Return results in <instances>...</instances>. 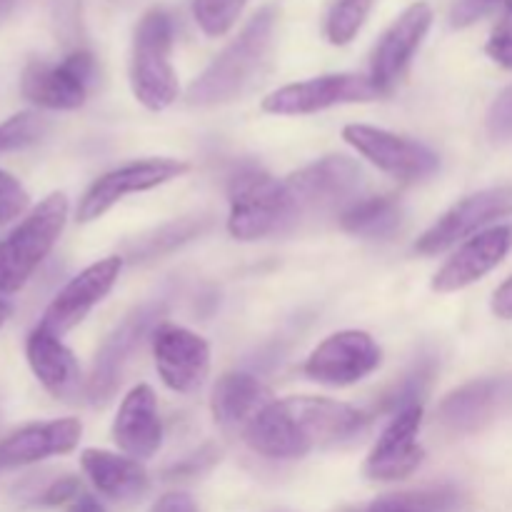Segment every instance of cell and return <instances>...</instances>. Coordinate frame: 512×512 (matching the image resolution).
I'll list each match as a JSON object with an SVG mask.
<instances>
[{"instance_id":"cell-1","label":"cell","mask_w":512,"mask_h":512,"mask_svg":"<svg viewBox=\"0 0 512 512\" xmlns=\"http://www.w3.org/2000/svg\"><path fill=\"white\" fill-rule=\"evenodd\" d=\"M365 418L353 405L328 398L273 400L243 430L250 450L263 458L298 460L320 448L350 440L363 430Z\"/></svg>"},{"instance_id":"cell-2","label":"cell","mask_w":512,"mask_h":512,"mask_svg":"<svg viewBox=\"0 0 512 512\" xmlns=\"http://www.w3.org/2000/svg\"><path fill=\"white\" fill-rule=\"evenodd\" d=\"M275 25H278V8L263 5L240 30L238 38L228 48H223V53L215 55L213 63L190 83L188 95H185L188 105L213 108V105L240 98L268 63Z\"/></svg>"},{"instance_id":"cell-3","label":"cell","mask_w":512,"mask_h":512,"mask_svg":"<svg viewBox=\"0 0 512 512\" xmlns=\"http://www.w3.org/2000/svg\"><path fill=\"white\" fill-rule=\"evenodd\" d=\"M228 230L235 240H263L298 223V210L285 180L273 178L255 165L235 170L228 185Z\"/></svg>"},{"instance_id":"cell-4","label":"cell","mask_w":512,"mask_h":512,"mask_svg":"<svg viewBox=\"0 0 512 512\" xmlns=\"http://www.w3.org/2000/svg\"><path fill=\"white\" fill-rule=\"evenodd\" d=\"M68 213V198L50 193L0 240V293H18L33 278L63 235Z\"/></svg>"},{"instance_id":"cell-5","label":"cell","mask_w":512,"mask_h":512,"mask_svg":"<svg viewBox=\"0 0 512 512\" xmlns=\"http://www.w3.org/2000/svg\"><path fill=\"white\" fill-rule=\"evenodd\" d=\"M170 53L173 20L165 10H148L135 28L130 53V88L143 108L165 110L178 100L180 85Z\"/></svg>"},{"instance_id":"cell-6","label":"cell","mask_w":512,"mask_h":512,"mask_svg":"<svg viewBox=\"0 0 512 512\" xmlns=\"http://www.w3.org/2000/svg\"><path fill=\"white\" fill-rule=\"evenodd\" d=\"M160 315H163V305H140L133 313L125 315L123 323L103 340V345L95 353L88 380H85V398L90 403L105 405L113 398L115 390L123 383V375L133 355L138 353L143 340L150 338L160 325Z\"/></svg>"},{"instance_id":"cell-7","label":"cell","mask_w":512,"mask_h":512,"mask_svg":"<svg viewBox=\"0 0 512 512\" xmlns=\"http://www.w3.org/2000/svg\"><path fill=\"white\" fill-rule=\"evenodd\" d=\"M343 140L385 175L403 183H418L438 173L440 158L428 145L385 128L350 123L343 128Z\"/></svg>"},{"instance_id":"cell-8","label":"cell","mask_w":512,"mask_h":512,"mask_svg":"<svg viewBox=\"0 0 512 512\" xmlns=\"http://www.w3.org/2000/svg\"><path fill=\"white\" fill-rule=\"evenodd\" d=\"M363 185V168L345 155H328L285 178L298 218L348 208Z\"/></svg>"},{"instance_id":"cell-9","label":"cell","mask_w":512,"mask_h":512,"mask_svg":"<svg viewBox=\"0 0 512 512\" xmlns=\"http://www.w3.org/2000/svg\"><path fill=\"white\" fill-rule=\"evenodd\" d=\"M95 58L88 50H73L60 63L33 60L25 65L20 93L45 110H78L95 83Z\"/></svg>"},{"instance_id":"cell-10","label":"cell","mask_w":512,"mask_h":512,"mask_svg":"<svg viewBox=\"0 0 512 512\" xmlns=\"http://www.w3.org/2000/svg\"><path fill=\"white\" fill-rule=\"evenodd\" d=\"M512 215V188L500 185V188L480 190V193L468 195L460 203H455L448 213L440 215L428 230L418 238L415 250L420 255H440L445 250L463 245L465 240L475 238L478 233L488 230L495 220Z\"/></svg>"},{"instance_id":"cell-11","label":"cell","mask_w":512,"mask_h":512,"mask_svg":"<svg viewBox=\"0 0 512 512\" xmlns=\"http://www.w3.org/2000/svg\"><path fill=\"white\" fill-rule=\"evenodd\" d=\"M378 98L380 90L375 88L370 75L333 73L273 90L263 100V110L270 115H313L338 105L370 103Z\"/></svg>"},{"instance_id":"cell-12","label":"cell","mask_w":512,"mask_h":512,"mask_svg":"<svg viewBox=\"0 0 512 512\" xmlns=\"http://www.w3.org/2000/svg\"><path fill=\"white\" fill-rule=\"evenodd\" d=\"M185 173H188V163L173 158H145L120 165V168L100 175L85 190L78 210H75V218H78V223H93V220L103 218L113 205H118L125 195L145 193V190L170 183Z\"/></svg>"},{"instance_id":"cell-13","label":"cell","mask_w":512,"mask_h":512,"mask_svg":"<svg viewBox=\"0 0 512 512\" xmlns=\"http://www.w3.org/2000/svg\"><path fill=\"white\" fill-rule=\"evenodd\" d=\"M383 353L365 330H340L325 338L305 360V375L328 388H348L378 370Z\"/></svg>"},{"instance_id":"cell-14","label":"cell","mask_w":512,"mask_h":512,"mask_svg":"<svg viewBox=\"0 0 512 512\" xmlns=\"http://www.w3.org/2000/svg\"><path fill=\"white\" fill-rule=\"evenodd\" d=\"M155 370L173 393H198L210 375V345L203 335L175 323H160L150 335Z\"/></svg>"},{"instance_id":"cell-15","label":"cell","mask_w":512,"mask_h":512,"mask_svg":"<svg viewBox=\"0 0 512 512\" xmlns=\"http://www.w3.org/2000/svg\"><path fill=\"white\" fill-rule=\"evenodd\" d=\"M420 428H423V405L415 403L395 410L378 443L365 458V478L375 483H398L410 478L425 458V450L418 440Z\"/></svg>"},{"instance_id":"cell-16","label":"cell","mask_w":512,"mask_h":512,"mask_svg":"<svg viewBox=\"0 0 512 512\" xmlns=\"http://www.w3.org/2000/svg\"><path fill=\"white\" fill-rule=\"evenodd\" d=\"M120 270H123V258H120V255H108V258L98 260V263L80 270V273L75 275V278H70L68 283L63 285V290L50 300L40 325L55 335H63L68 333V330H73L75 325L83 323V320L88 318L90 310H93L95 305L103 303L105 295L115 288V283H118L120 278Z\"/></svg>"},{"instance_id":"cell-17","label":"cell","mask_w":512,"mask_h":512,"mask_svg":"<svg viewBox=\"0 0 512 512\" xmlns=\"http://www.w3.org/2000/svg\"><path fill=\"white\" fill-rule=\"evenodd\" d=\"M430 25H433V8L425 0H420V3L410 5L385 30L380 43L375 45L373 58H370V80L380 90V95L393 93V88L400 83L418 48L423 45Z\"/></svg>"},{"instance_id":"cell-18","label":"cell","mask_w":512,"mask_h":512,"mask_svg":"<svg viewBox=\"0 0 512 512\" xmlns=\"http://www.w3.org/2000/svg\"><path fill=\"white\" fill-rule=\"evenodd\" d=\"M512 250V225H498L478 233L475 238L458 245L453 255L435 273L433 290L458 293L493 273Z\"/></svg>"},{"instance_id":"cell-19","label":"cell","mask_w":512,"mask_h":512,"mask_svg":"<svg viewBox=\"0 0 512 512\" xmlns=\"http://www.w3.org/2000/svg\"><path fill=\"white\" fill-rule=\"evenodd\" d=\"M512 405V378H483L453 390L440 403L438 418L453 433H475Z\"/></svg>"},{"instance_id":"cell-20","label":"cell","mask_w":512,"mask_h":512,"mask_svg":"<svg viewBox=\"0 0 512 512\" xmlns=\"http://www.w3.org/2000/svg\"><path fill=\"white\" fill-rule=\"evenodd\" d=\"M113 440L123 455L150 460L163 445V418L150 385H135L120 403L113 420Z\"/></svg>"},{"instance_id":"cell-21","label":"cell","mask_w":512,"mask_h":512,"mask_svg":"<svg viewBox=\"0 0 512 512\" xmlns=\"http://www.w3.org/2000/svg\"><path fill=\"white\" fill-rule=\"evenodd\" d=\"M83 435L78 418H60L33 423L0 440V468H23L55 455L73 453Z\"/></svg>"},{"instance_id":"cell-22","label":"cell","mask_w":512,"mask_h":512,"mask_svg":"<svg viewBox=\"0 0 512 512\" xmlns=\"http://www.w3.org/2000/svg\"><path fill=\"white\" fill-rule=\"evenodd\" d=\"M25 358L38 383L48 390L53 398L73 400L80 393L83 375H80L78 358L68 345H63L60 335L50 333L48 328L38 325L28 335L25 343Z\"/></svg>"},{"instance_id":"cell-23","label":"cell","mask_w":512,"mask_h":512,"mask_svg":"<svg viewBox=\"0 0 512 512\" xmlns=\"http://www.w3.org/2000/svg\"><path fill=\"white\" fill-rule=\"evenodd\" d=\"M80 468L88 475L93 488L115 503H135L150 488L148 473L140 460L128 458V455L88 448L80 455Z\"/></svg>"},{"instance_id":"cell-24","label":"cell","mask_w":512,"mask_h":512,"mask_svg":"<svg viewBox=\"0 0 512 512\" xmlns=\"http://www.w3.org/2000/svg\"><path fill=\"white\" fill-rule=\"evenodd\" d=\"M268 403H273L268 385L248 373L223 375L210 395V410H213L215 423L220 428L240 430V433L258 418V413Z\"/></svg>"},{"instance_id":"cell-25","label":"cell","mask_w":512,"mask_h":512,"mask_svg":"<svg viewBox=\"0 0 512 512\" xmlns=\"http://www.w3.org/2000/svg\"><path fill=\"white\" fill-rule=\"evenodd\" d=\"M403 223V205L393 195H373L355 200L340 213V228L368 240L390 238Z\"/></svg>"},{"instance_id":"cell-26","label":"cell","mask_w":512,"mask_h":512,"mask_svg":"<svg viewBox=\"0 0 512 512\" xmlns=\"http://www.w3.org/2000/svg\"><path fill=\"white\" fill-rule=\"evenodd\" d=\"M458 495L453 490H415V493L383 495L365 512H450Z\"/></svg>"},{"instance_id":"cell-27","label":"cell","mask_w":512,"mask_h":512,"mask_svg":"<svg viewBox=\"0 0 512 512\" xmlns=\"http://www.w3.org/2000/svg\"><path fill=\"white\" fill-rule=\"evenodd\" d=\"M375 0H338L325 20V38L333 45H348L368 20Z\"/></svg>"},{"instance_id":"cell-28","label":"cell","mask_w":512,"mask_h":512,"mask_svg":"<svg viewBox=\"0 0 512 512\" xmlns=\"http://www.w3.org/2000/svg\"><path fill=\"white\" fill-rule=\"evenodd\" d=\"M48 128L50 123L45 115L33 113V110L15 113L13 118L0 123V153H13V150H23L40 143Z\"/></svg>"},{"instance_id":"cell-29","label":"cell","mask_w":512,"mask_h":512,"mask_svg":"<svg viewBox=\"0 0 512 512\" xmlns=\"http://www.w3.org/2000/svg\"><path fill=\"white\" fill-rule=\"evenodd\" d=\"M250 0H195L193 15L205 35L220 38L238 23L240 13Z\"/></svg>"},{"instance_id":"cell-30","label":"cell","mask_w":512,"mask_h":512,"mask_svg":"<svg viewBox=\"0 0 512 512\" xmlns=\"http://www.w3.org/2000/svg\"><path fill=\"white\" fill-rule=\"evenodd\" d=\"M485 128H488V135L495 143H508V140H512V85H508L493 100L488 118H485Z\"/></svg>"},{"instance_id":"cell-31","label":"cell","mask_w":512,"mask_h":512,"mask_svg":"<svg viewBox=\"0 0 512 512\" xmlns=\"http://www.w3.org/2000/svg\"><path fill=\"white\" fill-rule=\"evenodd\" d=\"M485 53L503 68L512 70V8H505L485 43Z\"/></svg>"},{"instance_id":"cell-32","label":"cell","mask_w":512,"mask_h":512,"mask_svg":"<svg viewBox=\"0 0 512 512\" xmlns=\"http://www.w3.org/2000/svg\"><path fill=\"white\" fill-rule=\"evenodd\" d=\"M25 208H28L25 188L18 183V178L0 170V223L18 218V215L25 213Z\"/></svg>"},{"instance_id":"cell-33","label":"cell","mask_w":512,"mask_h":512,"mask_svg":"<svg viewBox=\"0 0 512 512\" xmlns=\"http://www.w3.org/2000/svg\"><path fill=\"white\" fill-rule=\"evenodd\" d=\"M493 8H512V0H458L453 8V25L465 28V25L475 23L478 18H483L485 13H490Z\"/></svg>"},{"instance_id":"cell-34","label":"cell","mask_w":512,"mask_h":512,"mask_svg":"<svg viewBox=\"0 0 512 512\" xmlns=\"http://www.w3.org/2000/svg\"><path fill=\"white\" fill-rule=\"evenodd\" d=\"M78 495H80V480L73 478V475H63V478H55L53 483H50L48 488L38 495V500H35V503L55 508V505L73 503Z\"/></svg>"},{"instance_id":"cell-35","label":"cell","mask_w":512,"mask_h":512,"mask_svg":"<svg viewBox=\"0 0 512 512\" xmlns=\"http://www.w3.org/2000/svg\"><path fill=\"white\" fill-rule=\"evenodd\" d=\"M150 512H198V505L188 493H168L158 498Z\"/></svg>"},{"instance_id":"cell-36","label":"cell","mask_w":512,"mask_h":512,"mask_svg":"<svg viewBox=\"0 0 512 512\" xmlns=\"http://www.w3.org/2000/svg\"><path fill=\"white\" fill-rule=\"evenodd\" d=\"M493 313L503 320H512V278L505 280L493 295Z\"/></svg>"},{"instance_id":"cell-37","label":"cell","mask_w":512,"mask_h":512,"mask_svg":"<svg viewBox=\"0 0 512 512\" xmlns=\"http://www.w3.org/2000/svg\"><path fill=\"white\" fill-rule=\"evenodd\" d=\"M68 512H108V510L103 508V503H100L98 498H93V495L88 493H80L78 498L68 505Z\"/></svg>"},{"instance_id":"cell-38","label":"cell","mask_w":512,"mask_h":512,"mask_svg":"<svg viewBox=\"0 0 512 512\" xmlns=\"http://www.w3.org/2000/svg\"><path fill=\"white\" fill-rule=\"evenodd\" d=\"M8 318H10V305L5 303V300H0V328L8 323Z\"/></svg>"},{"instance_id":"cell-39","label":"cell","mask_w":512,"mask_h":512,"mask_svg":"<svg viewBox=\"0 0 512 512\" xmlns=\"http://www.w3.org/2000/svg\"><path fill=\"white\" fill-rule=\"evenodd\" d=\"M15 3H18V0H0V18H3L5 13H10Z\"/></svg>"}]
</instances>
